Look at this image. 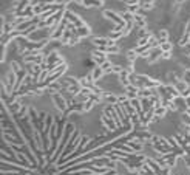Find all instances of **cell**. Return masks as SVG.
Listing matches in <instances>:
<instances>
[{"label":"cell","instance_id":"6da1fadb","mask_svg":"<svg viewBox=\"0 0 190 175\" xmlns=\"http://www.w3.org/2000/svg\"><path fill=\"white\" fill-rule=\"evenodd\" d=\"M101 119H102V125H104L105 129H108V132H115V130L119 129V125L116 124V121H115V118L111 116L110 110H108V107H107L105 110H104Z\"/></svg>","mask_w":190,"mask_h":175},{"label":"cell","instance_id":"7a4b0ae2","mask_svg":"<svg viewBox=\"0 0 190 175\" xmlns=\"http://www.w3.org/2000/svg\"><path fill=\"white\" fill-rule=\"evenodd\" d=\"M51 98H53V101H54V104H56V107L60 110V113H63V112L67 110V107H68V102H67V99L60 95V93H53Z\"/></svg>","mask_w":190,"mask_h":175},{"label":"cell","instance_id":"3957f363","mask_svg":"<svg viewBox=\"0 0 190 175\" xmlns=\"http://www.w3.org/2000/svg\"><path fill=\"white\" fill-rule=\"evenodd\" d=\"M104 16L105 17H108V19H111L113 22H115V25H119V26H122V28H125V20L122 19L121 16H117L116 12H113V11H110V10H104Z\"/></svg>","mask_w":190,"mask_h":175},{"label":"cell","instance_id":"277c9868","mask_svg":"<svg viewBox=\"0 0 190 175\" xmlns=\"http://www.w3.org/2000/svg\"><path fill=\"white\" fill-rule=\"evenodd\" d=\"M65 19L68 20V22H71L73 25H76L78 28H80V26H84V25H85L84 22L80 20V19H79V17L74 14L73 11H70V10H65Z\"/></svg>","mask_w":190,"mask_h":175},{"label":"cell","instance_id":"5b68a950","mask_svg":"<svg viewBox=\"0 0 190 175\" xmlns=\"http://www.w3.org/2000/svg\"><path fill=\"white\" fill-rule=\"evenodd\" d=\"M91 57L96 61L97 67H101V65H104L107 62V54H105V53H102V51H97V50H94L91 53Z\"/></svg>","mask_w":190,"mask_h":175},{"label":"cell","instance_id":"8992f818","mask_svg":"<svg viewBox=\"0 0 190 175\" xmlns=\"http://www.w3.org/2000/svg\"><path fill=\"white\" fill-rule=\"evenodd\" d=\"M93 43L96 47H113V45H116V42L113 39H105V37H96L93 40Z\"/></svg>","mask_w":190,"mask_h":175},{"label":"cell","instance_id":"52a82bcc","mask_svg":"<svg viewBox=\"0 0 190 175\" xmlns=\"http://www.w3.org/2000/svg\"><path fill=\"white\" fill-rule=\"evenodd\" d=\"M162 51L161 47H155L150 50V54H148V62L150 64H153V62H156V59H159V57H162Z\"/></svg>","mask_w":190,"mask_h":175},{"label":"cell","instance_id":"ba28073f","mask_svg":"<svg viewBox=\"0 0 190 175\" xmlns=\"http://www.w3.org/2000/svg\"><path fill=\"white\" fill-rule=\"evenodd\" d=\"M178 43H179V45H182V47H185L187 43H190V20H189L187 26H185V31H184V36H182V39H181Z\"/></svg>","mask_w":190,"mask_h":175},{"label":"cell","instance_id":"9c48e42d","mask_svg":"<svg viewBox=\"0 0 190 175\" xmlns=\"http://www.w3.org/2000/svg\"><path fill=\"white\" fill-rule=\"evenodd\" d=\"M156 39H158V42H159V45H161V43H164V42H169V31H167V30H161L159 33L156 34Z\"/></svg>","mask_w":190,"mask_h":175},{"label":"cell","instance_id":"30bf717a","mask_svg":"<svg viewBox=\"0 0 190 175\" xmlns=\"http://www.w3.org/2000/svg\"><path fill=\"white\" fill-rule=\"evenodd\" d=\"M82 5L85 8H91V6L101 8L102 6V0H82Z\"/></svg>","mask_w":190,"mask_h":175},{"label":"cell","instance_id":"8fae6325","mask_svg":"<svg viewBox=\"0 0 190 175\" xmlns=\"http://www.w3.org/2000/svg\"><path fill=\"white\" fill-rule=\"evenodd\" d=\"M134 17V23H136V28H145V19L142 17V14H133Z\"/></svg>","mask_w":190,"mask_h":175},{"label":"cell","instance_id":"7c38bea8","mask_svg":"<svg viewBox=\"0 0 190 175\" xmlns=\"http://www.w3.org/2000/svg\"><path fill=\"white\" fill-rule=\"evenodd\" d=\"M78 34H79V37H88L90 34H91V30L88 28L87 25H84V26H80V28H78Z\"/></svg>","mask_w":190,"mask_h":175},{"label":"cell","instance_id":"4fadbf2b","mask_svg":"<svg viewBox=\"0 0 190 175\" xmlns=\"http://www.w3.org/2000/svg\"><path fill=\"white\" fill-rule=\"evenodd\" d=\"M84 65L87 67V68H88L90 71H93V70H94V68H96V67H97L96 61H94L93 57H88V59H85V61H84Z\"/></svg>","mask_w":190,"mask_h":175},{"label":"cell","instance_id":"5bb4252c","mask_svg":"<svg viewBox=\"0 0 190 175\" xmlns=\"http://www.w3.org/2000/svg\"><path fill=\"white\" fill-rule=\"evenodd\" d=\"M104 76V70L101 68V67H96V68L93 70V78H94V81H99Z\"/></svg>","mask_w":190,"mask_h":175},{"label":"cell","instance_id":"9a60e30c","mask_svg":"<svg viewBox=\"0 0 190 175\" xmlns=\"http://www.w3.org/2000/svg\"><path fill=\"white\" fill-rule=\"evenodd\" d=\"M167 112H169V110H167V107H164V105L155 107V115H156V116H159V118H161V116H164Z\"/></svg>","mask_w":190,"mask_h":175},{"label":"cell","instance_id":"2e32d148","mask_svg":"<svg viewBox=\"0 0 190 175\" xmlns=\"http://www.w3.org/2000/svg\"><path fill=\"white\" fill-rule=\"evenodd\" d=\"M127 11L132 12V14H138V12L141 11V6H139V3L138 5H128L127 6Z\"/></svg>","mask_w":190,"mask_h":175},{"label":"cell","instance_id":"e0dca14e","mask_svg":"<svg viewBox=\"0 0 190 175\" xmlns=\"http://www.w3.org/2000/svg\"><path fill=\"white\" fill-rule=\"evenodd\" d=\"M139 6H141V10H152L153 6H155V2L153 0H150V2H144V3H139Z\"/></svg>","mask_w":190,"mask_h":175},{"label":"cell","instance_id":"ac0fdd59","mask_svg":"<svg viewBox=\"0 0 190 175\" xmlns=\"http://www.w3.org/2000/svg\"><path fill=\"white\" fill-rule=\"evenodd\" d=\"M96 104V102H94L93 99H88V101H85L84 102V109H85V112H88V110H91V107Z\"/></svg>","mask_w":190,"mask_h":175},{"label":"cell","instance_id":"d6986e66","mask_svg":"<svg viewBox=\"0 0 190 175\" xmlns=\"http://www.w3.org/2000/svg\"><path fill=\"white\" fill-rule=\"evenodd\" d=\"M159 47H161V50L164 51V53L165 51H171V43L170 42H164V43H161Z\"/></svg>","mask_w":190,"mask_h":175},{"label":"cell","instance_id":"ffe728a7","mask_svg":"<svg viewBox=\"0 0 190 175\" xmlns=\"http://www.w3.org/2000/svg\"><path fill=\"white\" fill-rule=\"evenodd\" d=\"M182 123L187 125V127H190V115L187 113V112H184L182 113Z\"/></svg>","mask_w":190,"mask_h":175},{"label":"cell","instance_id":"44dd1931","mask_svg":"<svg viewBox=\"0 0 190 175\" xmlns=\"http://www.w3.org/2000/svg\"><path fill=\"white\" fill-rule=\"evenodd\" d=\"M182 81L190 87V70H185L184 71V76H182Z\"/></svg>","mask_w":190,"mask_h":175},{"label":"cell","instance_id":"7402d4cb","mask_svg":"<svg viewBox=\"0 0 190 175\" xmlns=\"http://www.w3.org/2000/svg\"><path fill=\"white\" fill-rule=\"evenodd\" d=\"M136 56H138V53L134 51V50H133V51H128V53H127V59H128V61H132V62H133L134 59H136Z\"/></svg>","mask_w":190,"mask_h":175},{"label":"cell","instance_id":"603a6c76","mask_svg":"<svg viewBox=\"0 0 190 175\" xmlns=\"http://www.w3.org/2000/svg\"><path fill=\"white\" fill-rule=\"evenodd\" d=\"M122 36H124V34H122V31H117V33H116V31H113V33H111V36H110V39H113V40H116V39H119V37H122Z\"/></svg>","mask_w":190,"mask_h":175},{"label":"cell","instance_id":"cb8c5ba5","mask_svg":"<svg viewBox=\"0 0 190 175\" xmlns=\"http://www.w3.org/2000/svg\"><path fill=\"white\" fill-rule=\"evenodd\" d=\"M184 50H185V54L190 56V43H187V45L184 47Z\"/></svg>","mask_w":190,"mask_h":175},{"label":"cell","instance_id":"d4e9b609","mask_svg":"<svg viewBox=\"0 0 190 175\" xmlns=\"http://www.w3.org/2000/svg\"><path fill=\"white\" fill-rule=\"evenodd\" d=\"M162 59H170V51L162 53Z\"/></svg>","mask_w":190,"mask_h":175},{"label":"cell","instance_id":"484cf974","mask_svg":"<svg viewBox=\"0 0 190 175\" xmlns=\"http://www.w3.org/2000/svg\"><path fill=\"white\" fill-rule=\"evenodd\" d=\"M176 2H178V3H181V2H182V0H176Z\"/></svg>","mask_w":190,"mask_h":175}]
</instances>
